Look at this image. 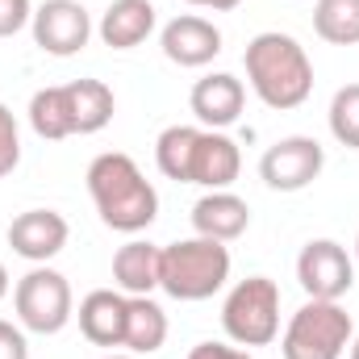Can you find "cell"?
<instances>
[{
    "instance_id": "obj_23",
    "label": "cell",
    "mask_w": 359,
    "mask_h": 359,
    "mask_svg": "<svg viewBox=\"0 0 359 359\" xmlns=\"http://www.w3.org/2000/svg\"><path fill=\"white\" fill-rule=\"evenodd\" d=\"M326 121H330V134L339 147L359 151V84H347V88L334 92Z\"/></svg>"
},
{
    "instance_id": "obj_16",
    "label": "cell",
    "mask_w": 359,
    "mask_h": 359,
    "mask_svg": "<svg viewBox=\"0 0 359 359\" xmlns=\"http://www.w3.org/2000/svg\"><path fill=\"white\" fill-rule=\"evenodd\" d=\"M155 34V4L151 0H113L100 17V42L113 50H134Z\"/></svg>"
},
{
    "instance_id": "obj_7",
    "label": "cell",
    "mask_w": 359,
    "mask_h": 359,
    "mask_svg": "<svg viewBox=\"0 0 359 359\" xmlns=\"http://www.w3.org/2000/svg\"><path fill=\"white\" fill-rule=\"evenodd\" d=\"M326 168V151L318 138L309 134H288L280 142H271L259 159V180L276 188V192H301L309 188L313 180L322 176Z\"/></svg>"
},
{
    "instance_id": "obj_6",
    "label": "cell",
    "mask_w": 359,
    "mask_h": 359,
    "mask_svg": "<svg viewBox=\"0 0 359 359\" xmlns=\"http://www.w3.org/2000/svg\"><path fill=\"white\" fill-rule=\"evenodd\" d=\"M13 309H17V326L29 334H59L72 318H76V297L67 276L46 264H34L17 280L13 288Z\"/></svg>"
},
{
    "instance_id": "obj_24",
    "label": "cell",
    "mask_w": 359,
    "mask_h": 359,
    "mask_svg": "<svg viewBox=\"0 0 359 359\" xmlns=\"http://www.w3.org/2000/svg\"><path fill=\"white\" fill-rule=\"evenodd\" d=\"M21 163V134H17V117L8 104H0V180L17 172Z\"/></svg>"
},
{
    "instance_id": "obj_12",
    "label": "cell",
    "mask_w": 359,
    "mask_h": 359,
    "mask_svg": "<svg viewBox=\"0 0 359 359\" xmlns=\"http://www.w3.org/2000/svg\"><path fill=\"white\" fill-rule=\"evenodd\" d=\"M243 172V151L230 134L222 130H196L192 159H188V184H201L209 192L230 188Z\"/></svg>"
},
{
    "instance_id": "obj_28",
    "label": "cell",
    "mask_w": 359,
    "mask_h": 359,
    "mask_svg": "<svg viewBox=\"0 0 359 359\" xmlns=\"http://www.w3.org/2000/svg\"><path fill=\"white\" fill-rule=\"evenodd\" d=\"M188 4H196V8H213V13H230V8H238L243 0H188Z\"/></svg>"
},
{
    "instance_id": "obj_32",
    "label": "cell",
    "mask_w": 359,
    "mask_h": 359,
    "mask_svg": "<svg viewBox=\"0 0 359 359\" xmlns=\"http://www.w3.org/2000/svg\"><path fill=\"white\" fill-rule=\"evenodd\" d=\"M355 264H359V234H355Z\"/></svg>"
},
{
    "instance_id": "obj_15",
    "label": "cell",
    "mask_w": 359,
    "mask_h": 359,
    "mask_svg": "<svg viewBox=\"0 0 359 359\" xmlns=\"http://www.w3.org/2000/svg\"><path fill=\"white\" fill-rule=\"evenodd\" d=\"M126 292L113 288H92L88 297L80 301V334L88 339L92 347H121L126 343Z\"/></svg>"
},
{
    "instance_id": "obj_11",
    "label": "cell",
    "mask_w": 359,
    "mask_h": 359,
    "mask_svg": "<svg viewBox=\"0 0 359 359\" xmlns=\"http://www.w3.org/2000/svg\"><path fill=\"white\" fill-rule=\"evenodd\" d=\"M159 46L176 67H205V63H213L222 55V29L209 17L184 13V17H172L163 25Z\"/></svg>"
},
{
    "instance_id": "obj_20",
    "label": "cell",
    "mask_w": 359,
    "mask_h": 359,
    "mask_svg": "<svg viewBox=\"0 0 359 359\" xmlns=\"http://www.w3.org/2000/svg\"><path fill=\"white\" fill-rule=\"evenodd\" d=\"M29 126H34V134L46 138V142H59V138H72V134H76L72 104H67V88H63V84L38 88L29 96Z\"/></svg>"
},
{
    "instance_id": "obj_8",
    "label": "cell",
    "mask_w": 359,
    "mask_h": 359,
    "mask_svg": "<svg viewBox=\"0 0 359 359\" xmlns=\"http://www.w3.org/2000/svg\"><path fill=\"white\" fill-rule=\"evenodd\" d=\"M297 280L313 301H339L355 284V259L334 238H313L297 255Z\"/></svg>"
},
{
    "instance_id": "obj_1",
    "label": "cell",
    "mask_w": 359,
    "mask_h": 359,
    "mask_svg": "<svg viewBox=\"0 0 359 359\" xmlns=\"http://www.w3.org/2000/svg\"><path fill=\"white\" fill-rule=\"evenodd\" d=\"M88 196L100 222L117 234H138L159 217V192L126 151H104L88 163Z\"/></svg>"
},
{
    "instance_id": "obj_26",
    "label": "cell",
    "mask_w": 359,
    "mask_h": 359,
    "mask_svg": "<svg viewBox=\"0 0 359 359\" xmlns=\"http://www.w3.org/2000/svg\"><path fill=\"white\" fill-rule=\"evenodd\" d=\"M0 359H29V343H25V330L4 322L0 318Z\"/></svg>"
},
{
    "instance_id": "obj_9",
    "label": "cell",
    "mask_w": 359,
    "mask_h": 359,
    "mask_svg": "<svg viewBox=\"0 0 359 359\" xmlns=\"http://www.w3.org/2000/svg\"><path fill=\"white\" fill-rule=\"evenodd\" d=\"M29 29H34V42H38L46 55L72 59V55H80V50L88 46L92 17L80 0H42V4L34 8Z\"/></svg>"
},
{
    "instance_id": "obj_10",
    "label": "cell",
    "mask_w": 359,
    "mask_h": 359,
    "mask_svg": "<svg viewBox=\"0 0 359 359\" xmlns=\"http://www.w3.org/2000/svg\"><path fill=\"white\" fill-rule=\"evenodd\" d=\"M67 217L55 209H25L8 222V247L13 255L29 259V264H50L63 247H67Z\"/></svg>"
},
{
    "instance_id": "obj_22",
    "label": "cell",
    "mask_w": 359,
    "mask_h": 359,
    "mask_svg": "<svg viewBox=\"0 0 359 359\" xmlns=\"http://www.w3.org/2000/svg\"><path fill=\"white\" fill-rule=\"evenodd\" d=\"M201 126H168L155 138V163L159 172L176 184H188V159H192V142H196Z\"/></svg>"
},
{
    "instance_id": "obj_13",
    "label": "cell",
    "mask_w": 359,
    "mask_h": 359,
    "mask_svg": "<svg viewBox=\"0 0 359 359\" xmlns=\"http://www.w3.org/2000/svg\"><path fill=\"white\" fill-rule=\"evenodd\" d=\"M188 104H192V113H196V121H201L205 130H226V126H234V121L243 117L247 88H243L238 76L213 72V76H205V80L192 84Z\"/></svg>"
},
{
    "instance_id": "obj_19",
    "label": "cell",
    "mask_w": 359,
    "mask_h": 359,
    "mask_svg": "<svg viewBox=\"0 0 359 359\" xmlns=\"http://www.w3.org/2000/svg\"><path fill=\"white\" fill-rule=\"evenodd\" d=\"M67 88V104H72V121H76V134H100L109 121H113V88L104 80H72L63 84Z\"/></svg>"
},
{
    "instance_id": "obj_21",
    "label": "cell",
    "mask_w": 359,
    "mask_h": 359,
    "mask_svg": "<svg viewBox=\"0 0 359 359\" xmlns=\"http://www.w3.org/2000/svg\"><path fill=\"white\" fill-rule=\"evenodd\" d=\"M313 34L330 46H359V0H318Z\"/></svg>"
},
{
    "instance_id": "obj_29",
    "label": "cell",
    "mask_w": 359,
    "mask_h": 359,
    "mask_svg": "<svg viewBox=\"0 0 359 359\" xmlns=\"http://www.w3.org/2000/svg\"><path fill=\"white\" fill-rule=\"evenodd\" d=\"M8 288H13V284H8V268H4V264H0V301H4V297H8Z\"/></svg>"
},
{
    "instance_id": "obj_31",
    "label": "cell",
    "mask_w": 359,
    "mask_h": 359,
    "mask_svg": "<svg viewBox=\"0 0 359 359\" xmlns=\"http://www.w3.org/2000/svg\"><path fill=\"white\" fill-rule=\"evenodd\" d=\"M104 359H142V355H130V351H126V355H104Z\"/></svg>"
},
{
    "instance_id": "obj_18",
    "label": "cell",
    "mask_w": 359,
    "mask_h": 359,
    "mask_svg": "<svg viewBox=\"0 0 359 359\" xmlns=\"http://www.w3.org/2000/svg\"><path fill=\"white\" fill-rule=\"evenodd\" d=\"M168 343V313L151 297H130L126 305V351L130 355H155Z\"/></svg>"
},
{
    "instance_id": "obj_25",
    "label": "cell",
    "mask_w": 359,
    "mask_h": 359,
    "mask_svg": "<svg viewBox=\"0 0 359 359\" xmlns=\"http://www.w3.org/2000/svg\"><path fill=\"white\" fill-rule=\"evenodd\" d=\"M34 21V4L29 0H0V38L21 34Z\"/></svg>"
},
{
    "instance_id": "obj_3",
    "label": "cell",
    "mask_w": 359,
    "mask_h": 359,
    "mask_svg": "<svg viewBox=\"0 0 359 359\" xmlns=\"http://www.w3.org/2000/svg\"><path fill=\"white\" fill-rule=\"evenodd\" d=\"M230 280V247L217 238H180L159 251V288L176 301H209Z\"/></svg>"
},
{
    "instance_id": "obj_5",
    "label": "cell",
    "mask_w": 359,
    "mask_h": 359,
    "mask_svg": "<svg viewBox=\"0 0 359 359\" xmlns=\"http://www.w3.org/2000/svg\"><path fill=\"white\" fill-rule=\"evenodd\" d=\"M222 330L234 347H268L280 339V288L268 276H247L222 305Z\"/></svg>"
},
{
    "instance_id": "obj_27",
    "label": "cell",
    "mask_w": 359,
    "mask_h": 359,
    "mask_svg": "<svg viewBox=\"0 0 359 359\" xmlns=\"http://www.w3.org/2000/svg\"><path fill=\"white\" fill-rule=\"evenodd\" d=\"M188 359H255L247 347H234V343H196L192 351H188Z\"/></svg>"
},
{
    "instance_id": "obj_2",
    "label": "cell",
    "mask_w": 359,
    "mask_h": 359,
    "mask_svg": "<svg viewBox=\"0 0 359 359\" xmlns=\"http://www.w3.org/2000/svg\"><path fill=\"white\" fill-rule=\"evenodd\" d=\"M247 84L251 92L268 104V109H301L313 92V63L305 55V46L292 34L280 29H264L247 42Z\"/></svg>"
},
{
    "instance_id": "obj_30",
    "label": "cell",
    "mask_w": 359,
    "mask_h": 359,
    "mask_svg": "<svg viewBox=\"0 0 359 359\" xmlns=\"http://www.w3.org/2000/svg\"><path fill=\"white\" fill-rule=\"evenodd\" d=\"M347 351H351V359H359V334L351 339V347H347Z\"/></svg>"
},
{
    "instance_id": "obj_17",
    "label": "cell",
    "mask_w": 359,
    "mask_h": 359,
    "mask_svg": "<svg viewBox=\"0 0 359 359\" xmlns=\"http://www.w3.org/2000/svg\"><path fill=\"white\" fill-rule=\"evenodd\" d=\"M159 251L155 243H142V238H130L126 247H117L113 255V280L126 297H151L159 288Z\"/></svg>"
},
{
    "instance_id": "obj_4",
    "label": "cell",
    "mask_w": 359,
    "mask_h": 359,
    "mask_svg": "<svg viewBox=\"0 0 359 359\" xmlns=\"http://www.w3.org/2000/svg\"><path fill=\"white\" fill-rule=\"evenodd\" d=\"M355 339V326H351V313L339 305V301H305L284 334H280V355L284 359H343L347 347Z\"/></svg>"
},
{
    "instance_id": "obj_14",
    "label": "cell",
    "mask_w": 359,
    "mask_h": 359,
    "mask_svg": "<svg viewBox=\"0 0 359 359\" xmlns=\"http://www.w3.org/2000/svg\"><path fill=\"white\" fill-rule=\"evenodd\" d=\"M251 226V205L230 192V188H217V192H205L196 205H192V230L201 238H217V243H234L243 238Z\"/></svg>"
}]
</instances>
